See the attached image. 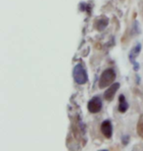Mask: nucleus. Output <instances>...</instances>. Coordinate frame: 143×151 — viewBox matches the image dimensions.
<instances>
[{"instance_id":"1","label":"nucleus","mask_w":143,"mask_h":151,"mask_svg":"<svg viewBox=\"0 0 143 151\" xmlns=\"http://www.w3.org/2000/svg\"><path fill=\"white\" fill-rule=\"evenodd\" d=\"M73 77H74L75 81L80 86L86 84L88 81V75L86 68L84 67L83 63H78L75 66L74 70H73Z\"/></svg>"},{"instance_id":"2","label":"nucleus","mask_w":143,"mask_h":151,"mask_svg":"<svg viewBox=\"0 0 143 151\" xmlns=\"http://www.w3.org/2000/svg\"><path fill=\"white\" fill-rule=\"evenodd\" d=\"M116 72L114 69L108 68L106 69L104 72H102L101 76H100L99 81H98V86L99 88H105V87L110 86L112 83H114V81L116 80Z\"/></svg>"},{"instance_id":"3","label":"nucleus","mask_w":143,"mask_h":151,"mask_svg":"<svg viewBox=\"0 0 143 151\" xmlns=\"http://www.w3.org/2000/svg\"><path fill=\"white\" fill-rule=\"evenodd\" d=\"M103 108V102L102 99L99 96H94L88 101L87 103V109L91 114L99 113Z\"/></svg>"},{"instance_id":"4","label":"nucleus","mask_w":143,"mask_h":151,"mask_svg":"<svg viewBox=\"0 0 143 151\" xmlns=\"http://www.w3.org/2000/svg\"><path fill=\"white\" fill-rule=\"evenodd\" d=\"M141 48H142L141 44H140V43H137L134 47L132 48V51L129 52V61H130V63L132 64L133 68H134V70H135V71H138V70H139V65H138L137 61H136V58H137V56L139 55V53H140Z\"/></svg>"},{"instance_id":"5","label":"nucleus","mask_w":143,"mask_h":151,"mask_svg":"<svg viewBox=\"0 0 143 151\" xmlns=\"http://www.w3.org/2000/svg\"><path fill=\"white\" fill-rule=\"evenodd\" d=\"M101 132L106 138L110 139L113 135V125L110 120L103 121L101 124Z\"/></svg>"},{"instance_id":"6","label":"nucleus","mask_w":143,"mask_h":151,"mask_svg":"<svg viewBox=\"0 0 143 151\" xmlns=\"http://www.w3.org/2000/svg\"><path fill=\"white\" fill-rule=\"evenodd\" d=\"M109 25V19L106 16H100L94 21V28L97 32H103Z\"/></svg>"},{"instance_id":"7","label":"nucleus","mask_w":143,"mask_h":151,"mask_svg":"<svg viewBox=\"0 0 143 151\" xmlns=\"http://www.w3.org/2000/svg\"><path fill=\"white\" fill-rule=\"evenodd\" d=\"M120 86H121V84L119 83H112L111 86H110V87H109V88L104 92L105 100H107V101H112V100H113V99L115 98L116 93H117L119 88H120Z\"/></svg>"},{"instance_id":"8","label":"nucleus","mask_w":143,"mask_h":151,"mask_svg":"<svg viewBox=\"0 0 143 151\" xmlns=\"http://www.w3.org/2000/svg\"><path fill=\"white\" fill-rule=\"evenodd\" d=\"M129 103H127L126 97L124 94H121L119 96V105H118V110L120 113H126L129 110Z\"/></svg>"},{"instance_id":"9","label":"nucleus","mask_w":143,"mask_h":151,"mask_svg":"<svg viewBox=\"0 0 143 151\" xmlns=\"http://www.w3.org/2000/svg\"><path fill=\"white\" fill-rule=\"evenodd\" d=\"M80 10L83 11V12H87L88 14H90L91 12V6L89 4H86V3H80Z\"/></svg>"},{"instance_id":"10","label":"nucleus","mask_w":143,"mask_h":151,"mask_svg":"<svg viewBox=\"0 0 143 151\" xmlns=\"http://www.w3.org/2000/svg\"><path fill=\"white\" fill-rule=\"evenodd\" d=\"M138 132L143 137V117L140 118V122H139V125H138Z\"/></svg>"},{"instance_id":"11","label":"nucleus","mask_w":143,"mask_h":151,"mask_svg":"<svg viewBox=\"0 0 143 151\" xmlns=\"http://www.w3.org/2000/svg\"><path fill=\"white\" fill-rule=\"evenodd\" d=\"M121 142H123V145H127L129 142V135L124 134L123 137H121Z\"/></svg>"}]
</instances>
